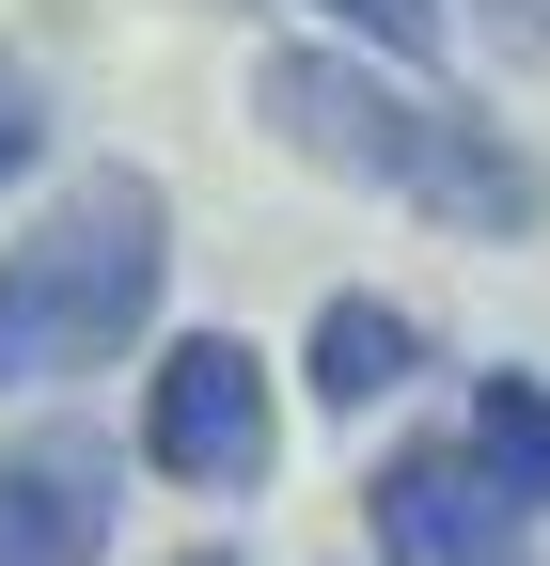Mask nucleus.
I'll list each match as a JSON object with an SVG mask.
<instances>
[{"label": "nucleus", "instance_id": "f257e3e1", "mask_svg": "<svg viewBox=\"0 0 550 566\" xmlns=\"http://www.w3.org/2000/svg\"><path fill=\"white\" fill-rule=\"evenodd\" d=\"M158 283H173V205L142 174H80L17 252H0V394L95 378L110 346H142Z\"/></svg>", "mask_w": 550, "mask_h": 566}, {"label": "nucleus", "instance_id": "f03ea898", "mask_svg": "<svg viewBox=\"0 0 550 566\" xmlns=\"http://www.w3.org/2000/svg\"><path fill=\"white\" fill-rule=\"evenodd\" d=\"M142 457L173 488H204V504H252L267 457H284V409H267V363L236 331H189L173 363L142 378Z\"/></svg>", "mask_w": 550, "mask_h": 566}, {"label": "nucleus", "instance_id": "7ed1b4c3", "mask_svg": "<svg viewBox=\"0 0 550 566\" xmlns=\"http://www.w3.org/2000/svg\"><path fill=\"white\" fill-rule=\"evenodd\" d=\"M252 111H267L284 158L347 174V189H393L409 142H425V95H409L393 63H347V48H267V63H252Z\"/></svg>", "mask_w": 550, "mask_h": 566}, {"label": "nucleus", "instance_id": "20e7f679", "mask_svg": "<svg viewBox=\"0 0 550 566\" xmlns=\"http://www.w3.org/2000/svg\"><path fill=\"white\" fill-rule=\"evenodd\" d=\"M362 535H378V566H519V504L472 441H393L362 488Z\"/></svg>", "mask_w": 550, "mask_h": 566}, {"label": "nucleus", "instance_id": "39448f33", "mask_svg": "<svg viewBox=\"0 0 550 566\" xmlns=\"http://www.w3.org/2000/svg\"><path fill=\"white\" fill-rule=\"evenodd\" d=\"M393 205H425L441 237H535V221H550V174L519 158L504 126H472V111H425V142H409Z\"/></svg>", "mask_w": 550, "mask_h": 566}, {"label": "nucleus", "instance_id": "423d86ee", "mask_svg": "<svg viewBox=\"0 0 550 566\" xmlns=\"http://www.w3.org/2000/svg\"><path fill=\"white\" fill-rule=\"evenodd\" d=\"M126 520V488L95 441H17L0 457V566H95Z\"/></svg>", "mask_w": 550, "mask_h": 566}, {"label": "nucleus", "instance_id": "0eeeda50", "mask_svg": "<svg viewBox=\"0 0 550 566\" xmlns=\"http://www.w3.org/2000/svg\"><path fill=\"white\" fill-rule=\"evenodd\" d=\"M299 378H315V409H378V394H409V378H425V331H409L393 300H315Z\"/></svg>", "mask_w": 550, "mask_h": 566}, {"label": "nucleus", "instance_id": "6e6552de", "mask_svg": "<svg viewBox=\"0 0 550 566\" xmlns=\"http://www.w3.org/2000/svg\"><path fill=\"white\" fill-rule=\"evenodd\" d=\"M456 441H472V457L504 472V504H519V520L550 504V378L488 363V378H472V424H456Z\"/></svg>", "mask_w": 550, "mask_h": 566}, {"label": "nucleus", "instance_id": "1a4fd4ad", "mask_svg": "<svg viewBox=\"0 0 550 566\" xmlns=\"http://www.w3.org/2000/svg\"><path fill=\"white\" fill-rule=\"evenodd\" d=\"M32 158H47V80H32L17 48H0V189H17Z\"/></svg>", "mask_w": 550, "mask_h": 566}, {"label": "nucleus", "instance_id": "9d476101", "mask_svg": "<svg viewBox=\"0 0 550 566\" xmlns=\"http://www.w3.org/2000/svg\"><path fill=\"white\" fill-rule=\"evenodd\" d=\"M330 17H347L378 63H425V48H441V0H330Z\"/></svg>", "mask_w": 550, "mask_h": 566}, {"label": "nucleus", "instance_id": "9b49d317", "mask_svg": "<svg viewBox=\"0 0 550 566\" xmlns=\"http://www.w3.org/2000/svg\"><path fill=\"white\" fill-rule=\"evenodd\" d=\"M488 17H504V32H535V48H550V0H488Z\"/></svg>", "mask_w": 550, "mask_h": 566}]
</instances>
